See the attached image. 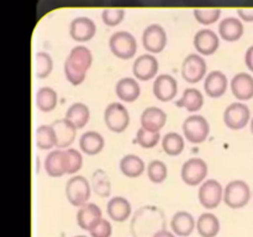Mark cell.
<instances>
[{"label":"cell","instance_id":"cell-1","mask_svg":"<svg viewBox=\"0 0 253 237\" xmlns=\"http://www.w3.org/2000/svg\"><path fill=\"white\" fill-rule=\"evenodd\" d=\"M165 212L157 206L147 205L138 209L131 220L130 230L132 237H155L165 230Z\"/></svg>","mask_w":253,"mask_h":237},{"label":"cell","instance_id":"cell-2","mask_svg":"<svg viewBox=\"0 0 253 237\" xmlns=\"http://www.w3.org/2000/svg\"><path fill=\"white\" fill-rule=\"evenodd\" d=\"M93 63V54L85 46H76L64 62V74L72 85H79L85 79Z\"/></svg>","mask_w":253,"mask_h":237},{"label":"cell","instance_id":"cell-3","mask_svg":"<svg viewBox=\"0 0 253 237\" xmlns=\"http://www.w3.org/2000/svg\"><path fill=\"white\" fill-rule=\"evenodd\" d=\"M91 194V185L83 175H74L66 183V197L73 206L86 204Z\"/></svg>","mask_w":253,"mask_h":237},{"label":"cell","instance_id":"cell-4","mask_svg":"<svg viewBox=\"0 0 253 237\" xmlns=\"http://www.w3.org/2000/svg\"><path fill=\"white\" fill-rule=\"evenodd\" d=\"M251 199L250 185L244 180H232L224 189V201L231 209H242Z\"/></svg>","mask_w":253,"mask_h":237},{"label":"cell","instance_id":"cell-5","mask_svg":"<svg viewBox=\"0 0 253 237\" xmlns=\"http://www.w3.org/2000/svg\"><path fill=\"white\" fill-rule=\"evenodd\" d=\"M111 53L120 59H131L137 52V42L131 34L126 31L115 32L109 40Z\"/></svg>","mask_w":253,"mask_h":237},{"label":"cell","instance_id":"cell-6","mask_svg":"<svg viewBox=\"0 0 253 237\" xmlns=\"http://www.w3.org/2000/svg\"><path fill=\"white\" fill-rule=\"evenodd\" d=\"M183 133L190 143H203L210 133V125L202 115H192L183 122Z\"/></svg>","mask_w":253,"mask_h":237},{"label":"cell","instance_id":"cell-7","mask_svg":"<svg viewBox=\"0 0 253 237\" xmlns=\"http://www.w3.org/2000/svg\"><path fill=\"white\" fill-rule=\"evenodd\" d=\"M104 121L106 127L116 133H121L127 128L130 123V114L127 109L120 103H111L106 106L104 113Z\"/></svg>","mask_w":253,"mask_h":237},{"label":"cell","instance_id":"cell-8","mask_svg":"<svg viewBox=\"0 0 253 237\" xmlns=\"http://www.w3.org/2000/svg\"><path fill=\"white\" fill-rule=\"evenodd\" d=\"M208 173H209V168H208L207 162L204 159L190 158V159L185 160L184 164H183L180 177L185 184L195 187V185L204 182L205 178L208 177Z\"/></svg>","mask_w":253,"mask_h":237},{"label":"cell","instance_id":"cell-9","mask_svg":"<svg viewBox=\"0 0 253 237\" xmlns=\"http://www.w3.org/2000/svg\"><path fill=\"white\" fill-rule=\"evenodd\" d=\"M199 201L205 209H216L224 199V189L222 185L215 179H208L200 185L198 193Z\"/></svg>","mask_w":253,"mask_h":237},{"label":"cell","instance_id":"cell-10","mask_svg":"<svg viewBox=\"0 0 253 237\" xmlns=\"http://www.w3.org/2000/svg\"><path fill=\"white\" fill-rule=\"evenodd\" d=\"M207 74V62L202 56L192 53L185 57L182 64V77L190 84L199 83Z\"/></svg>","mask_w":253,"mask_h":237},{"label":"cell","instance_id":"cell-11","mask_svg":"<svg viewBox=\"0 0 253 237\" xmlns=\"http://www.w3.org/2000/svg\"><path fill=\"white\" fill-rule=\"evenodd\" d=\"M251 111L242 103H232L224 111V122L230 130H241L249 123Z\"/></svg>","mask_w":253,"mask_h":237},{"label":"cell","instance_id":"cell-12","mask_svg":"<svg viewBox=\"0 0 253 237\" xmlns=\"http://www.w3.org/2000/svg\"><path fill=\"white\" fill-rule=\"evenodd\" d=\"M142 43L150 53H161L167 44V34L160 25H151L143 31Z\"/></svg>","mask_w":253,"mask_h":237},{"label":"cell","instance_id":"cell-13","mask_svg":"<svg viewBox=\"0 0 253 237\" xmlns=\"http://www.w3.org/2000/svg\"><path fill=\"white\" fill-rule=\"evenodd\" d=\"M158 68H160V63H158L157 58L150 53L142 54L135 59L132 66L133 76L138 80H151L155 78L158 73Z\"/></svg>","mask_w":253,"mask_h":237},{"label":"cell","instance_id":"cell-14","mask_svg":"<svg viewBox=\"0 0 253 237\" xmlns=\"http://www.w3.org/2000/svg\"><path fill=\"white\" fill-rule=\"evenodd\" d=\"M178 93V83L169 74H161L153 83V94L160 101L167 103L173 100Z\"/></svg>","mask_w":253,"mask_h":237},{"label":"cell","instance_id":"cell-15","mask_svg":"<svg viewBox=\"0 0 253 237\" xmlns=\"http://www.w3.org/2000/svg\"><path fill=\"white\" fill-rule=\"evenodd\" d=\"M220 46V40L217 35L211 30H200L194 36V47L198 53L203 56H211L217 51Z\"/></svg>","mask_w":253,"mask_h":237},{"label":"cell","instance_id":"cell-16","mask_svg":"<svg viewBox=\"0 0 253 237\" xmlns=\"http://www.w3.org/2000/svg\"><path fill=\"white\" fill-rule=\"evenodd\" d=\"M52 127L54 128L57 138V145L56 147L62 150V148H67L74 142L77 136V130L78 128L71 122V121L64 118H59V120L53 121Z\"/></svg>","mask_w":253,"mask_h":237},{"label":"cell","instance_id":"cell-17","mask_svg":"<svg viewBox=\"0 0 253 237\" xmlns=\"http://www.w3.org/2000/svg\"><path fill=\"white\" fill-rule=\"evenodd\" d=\"M103 217L100 207L94 202L82 205L77 211V224L84 231H90L91 227Z\"/></svg>","mask_w":253,"mask_h":237},{"label":"cell","instance_id":"cell-18","mask_svg":"<svg viewBox=\"0 0 253 237\" xmlns=\"http://www.w3.org/2000/svg\"><path fill=\"white\" fill-rule=\"evenodd\" d=\"M95 24L88 17H78L71 22L69 35L77 42L90 41L95 35Z\"/></svg>","mask_w":253,"mask_h":237},{"label":"cell","instance_id":"cell-19","mask_svg":"<svg viewBox=\"0 0 253 237\" xmlns=\"http://www.w3.org/2000/svg\"><path fill=\"white\" fill-rule=\"evenodd\" d=\"M231 91L237 100H251L253 98V77L249 73L236 74L231 80Z\"/></svg>","mask_w":253,"mask_h":237},{"label":"cell","instance_id":"cell-20","mask_svg":"<svg viewBox=\"0 0 253 237\" xmlns=\"http://www.w3.org/2000/svg\"><path fill=\"white\" fill-rule=\"evenodd\" d=\"M227 77L220 71H212L208 74L204 81V90L208 96L212 99L220 98L227 90Z\"/></svg>","mask_w":253,"mask_h":237},{"label":"cell","instance_id":"cell-21","mask_svg":"<svg viewBox=\"0 0 253 237\" xmlns=\"http://www.w3.org/2000/svg\"><path fill=\"white\" fill-rule=\"evenodd\" d=\"M167 122V114L157 106H151L143 110L141 115V126L146 130L160 132Z\"/></svg>","mask_w":253,"mask_h":237},{"label":"cell","instance_id":"cell-22","mask_svg":"<svg viewBox=\"0 0 253 237\" xmlns=\"http://www.w3.org/2000/svg\"><path fill=\"white\" fill-rule=\"evenodd\" d=\"M170 227L173 232L179 237H188L192 235L194 229L197 227L194 217L188 211H178L173 215Z\"/></svg>","mask_w":253,"mask_h":237},{"label":"cell","instance_id":"cell-23","mask_svg":"<svg viewBox=\"0 0 253 237\" xmlns=\"http://www.w3.org/2000/svg\"><path fill=\"white\" fill-rule=\"evenodd\" d=\"M106 211L111 220L116 222H124L130 217L131 204L126 198L114 197L109 200L106 205Z\"/></svg>","mask_w":253,"mask_h":237},{"label":"cell","instance_id":"cell-24","mask_svg":"<svg viewBox=\"0 0 253 237\" xmlns=\"http://www.w3.org/2000/svg\"><path fill=\"white\" fill-rule=\"evenodd\" d=\"M44 169L47 174L52 178H59L67 174L64 150L58 148V150L51 151L44 160Z\"/></svg>","mask_w":253,"mask_h":237},{"label":"cell","instance_id":"cell-25","mask_svg":"<svg viewBox=\"0 0 253 237\" xmlns=\"http://www.w3.org/2000/svg\"><path fill=\"white\" fill-rule=\"evenodd\" d=\"M115 93L120 100L125 103H133L141 94L140 84L133 78H123L116 83Z\"/></svg>","mask_w":253,"mask_h":237},{"label":"cell","instance_id":"cell-26","mask_svg":"<svg viewBox=\"0 0 253 237\" xmlns=\"http://www.w3.org/2000/svg\"><path fill=\"white\" fill-rule=\"evenodd\" d=\"M105 141L104 137L96 131H88L83 133L79 140V148L82 152L88 156H95L103 151Z\"/></svg>","mask_w":253,"mask_h":237},{"label":"cell","instance_id":"cell-27","mask_svg":"<svg viewBox=\"0 0 253 237\" xmlns=\"http://www.w3.org/2000/svg\"><path fill=\"white\" fill-rule=\"evenodd\" d=\"M219 34L221 39L227 42L239 41L244 35V25L240 20L235 19V17H229L220 22Z\"/></svg>","mask_w":253,"mask_h":237},{"label":"cell","instance_id":"cell-28","mask_svg":"<svg viewBox=\"0 0 253 237\" xmlns=\"http://www.w3.org/2000/svg\"><path fill=\"white\" fill-rule=\"evenodd\" d=\"M175 105L178 108L185 109L190 113H195V111H199L204 105V96H203L202 91L198 89L188 88L184 90L182 98L175 101Z\"/></svg>","mask_w":253,"mask_h":237},{"label":"cell","instance_id":"cell-29","mask_svg":"<svg viewBox=\"0 0 253 237\" xmlns=\"http://www.w3.org/2000/svg\"><path fill=\"white\" fill-rule=\"evenodd\" d=\"M145 162L136 155H126L120 160V170L125 177L137 178L145 170Z\"/></svg>","mask_w":253,"mask_h":237},{"label":"cell","instance_id":"cell-30","mask_svg":"<svg viewBox=\"0 0 253 237\" xmlns=\"http://www.w3.org/2000/svg\"><path fill=\"white\" fill-rule=\"evenodd\" d=\"M198 234L202 237H215L220 232V221L211 212H204L198 217Z\"/></svg>","mask_w":253,"mask_h":237},{"label":"cell","instance_id":"cell-31","mask_svg":"<svg viewBox=\"0 0 253 237\" xmlns=\"http://www.w3.org/2000/svg\"><path fill=\"white\" fill-rule=\"evenodd\" d=\"M66 118L71 121L77 128H83L90 120V110L85 104L76 103L68 108L66 113Z\"/></svg>","mask_w":253,"mask_h":237},{"label":"cell","instance_id":"cell-32","mask_svg":"<svg viewBox=\"0 0 253 237\" xmlns=\"http://www.w3.org/2000/svg\"><path fill=\"white\" fill-rule=\"evenodd\" d=\"M58 95L56 90L49 86H43L36 93V106L42 113H51L57 106Z\"/></svg>","mask_w":253,"mask_h":237},{"label":"cell","instance_id":"cell-33","mask_svg":"<svg viewBox=\"0 0 253 237\" xmlns=\"http://www.w3.org/2000/svg\"><path fill=\"white\" fill-rule=\"evenodd\" d=\"M57 138L52 125H41L36 130V146L39 150L47 151L56 147Z\"/></svg>","mask_w":253,"mask_h":237},{"label":"cell","instance_id":"cell-34","mask_svg":"<svg viewBox=\"0 0 253 237\" xmlns=\"http://www.w3.org/2000/svg\"><path fill=\"white\" fill-rule=\"evenodd\" d=\"M91 188L100 198H108L111 193L110 178L105 170L96 169L91 174Z\"/></svg>","mask_w":253,"mask_h":237},{"label":"cell","instance_id":"cell-35","mask_svg":"<svg viewBox=\"0 0 253 237\" xmlns=\"http://www.w3.org/2000/svg\"><path fill=\"white\" fill-rule=\"evenodd\" d=\"M162 147L166 155L168 156H179L184 150V138L177 132H169L163 137Z\"/></svg>","mask_w":253,"mask_h":237},{"label":"cell","instance_id":"cell-36","mask_svg":"<svg viewBox=\"0 0 253 237\" xmlns=\"http://www.w3.org/2000/svg\"><path fill=\"white\" fill-rule=\"evenodd\" d=\"M53 59L47 52H37L35 54V74L39 79H44L52 73Z\"/></svg>","mask_w":253,"mask_h":237},{"label":"cell","instance_id":"cell-37","mask_svg":"<svg viewBox=\"0 0 253 237\" xmlns=\"http://www.w3.org/2000/svg\"><path fill=\"white\" fill-rule=\"evenodd\" d=\"M148 179L155 184H161L165 182L168 177V168L162 160H152L147 167Z\"/></svg>","mask_w":253,"mask_h":237},{"label":"cell","instance_id":"cell-38","mask_svg":"<svg viewBox=\"0 0 253 237\" xmlns=\"http://www.w3.org/2000/svg\"><path fill=\"white\" fill-rule=\"evenodd\" d=\"M64 157H66V168L67 174H76L79 172L83 165V157L81 152L74 148H67L64 150Z\"/></svg>","mask_w":253,"mask_h":237},{"label":"cell","instance_id":"cell-39","mask_svg":"<svg viewBox=\"0 0 253 237\" xmlns=\"http://www.w3.org/2000/svg\"><path fill=\"white\" fill-rule=\"evenodd\" d=\"M160 132H153V131L146 130L143 127L138 128L137 133H136V143H138L142 148L156 147L160 142Z\"/></svg>","mask_w":253,"mask_h":237},{"label":"cell","instance_id":"cell-40","mask_svg":"<svg viewBox=\"0 0 253 237\" xmlns=\"http://www.w3.org/2000/svg\"><path fill=\"white\" fill-rule=\"evenodd\" d=\"M220 14H221V11L219 9H199L194 11L195 19L203 25H211L214 22H216V20L220 17Z\"/></svg>","mask_w":253,"mask_h":237},{"label":"cell","instance_id":"cell-41","mask_svg":"<svg viewBox=\"0 0 253 237\" xmlns=\"http://www.w3.org/2000/svg\"><path fill=\"white\" fill-rule=\"evenodd\" d=\"M90 237H110L113 234V227L108 220L101 217L89 231Z\"/></svg>","mask_w":253,"mask_h":237},{"label":"cell","instance_id":"cell-42","mask_svg":"<svg viewBox=\"0 0 253 237\" xmlns=\"http://www.w3.org/2000/svg\"><path fill=\"white\" fill-rule=\"evenodd\" d=\"M124 11L118 9H108L103 12V20L108 26H116L123 21Z\"/></svg>","mask_w":253,"mask_h":237},{"label":"cell","instance_id":"cell-43","mask_svg":"<svg viewBox=\"0 0 253 237\" xmlns=\"http://www.w3.org/2000/svg\"><path fill=\"white\" fill-rule=\"evenodd\" d=\"M245 63H246L247 68L253 72V46L250 47L245 54Z\"/></svg>","mask_w":253,"mask_h":237},{"label":"cell","instance_id":"cell-44","mask_svg":"<svg viewBox=\"0 0 253 237\" xmlns=\"http://www.w3.org/2000/svg\"><path fill=\"white\" fill-rule=\"evenodd\" d=\"M239 15L242 20H245V21H249V22L253 21V9L239 10Z\"/></svg>","mask_w":253,"mask_h":237},{"label":"cell","instance_id":"cell-45","mask_svg":"<svg viewBox=\"0 0 253 237\" xmlns=\"http://www.w3.org/2000/svg\"><path fill=\"white\" fill-rule=\"evenodd\" d=\"M155 237H175V234H172V232L167 231V230H162L158 234H156Z\"/></svg>","mask_w":253,"mask_h":237},{"label":"cell","instance_id":"cell-46","mask_svg":"<svg viewBox=\"0 0 253 237\" xmlns=\"http://www.w3.org/2000/svg\"><path fill=\"white\" fill-rule=\"evenodd\" d=\"M251 131H252V133H253V118H252V121H251Z\"/></svg>","mask_w":253,"mask_h":237},{"label":"cell","instance_id":"cell-47","mask_svg":"<svg viewBox=\"0 0 253 237\" xmlns=\"http://www.w3.org/2000/svg\"><path fill=\"white\" fill-rule=\"evenodd\" d=\"M74 237H88V236H74Z\"/></svg>","mask_w":253,"mask_h":237}]
</instances>
